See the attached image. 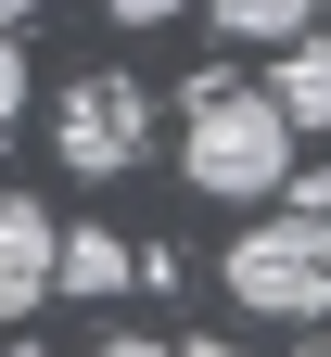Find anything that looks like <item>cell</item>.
<instances>
[{
  "label": "cell",
  "mask_w": 331,
  "mask_h": 357,
  "mask_svg": "<svg viewBox=\"0 0 331 357\" xmlns=\"http://www.w3.org/2000/svg\"><path fill=\"white\" fill-rule=\"evenodd\" d=\"M280 166H293V128H280L268 89L204 77L192 102H178V178H192L204 204H255V192H280Z\"/></svg>",
  "instance_id": "6da1fadb"
},
{
  "label": "cell",
  "mask_w": 331,
  "mask_h": 357,
  "mask_svg": "<svg viewBox=\"0 0 331 357\" xmlns=\"http://www.w3.org/2000/svg\"><path fill=\"white\" fill-rule=\"evenodd\" d=\"M0 13H38V0H0Z\"/></svg>",
  "instance_id": "7c38bea8"
},
{
  "label": "cell",
  "mask_w": 331,
  "mask_h": 357,
  "mask_svg": "<svg viewBox=\"0 0 331 357\" xmlns=\"http://www.w3.org/2000/svg\"><path fill=\"white\" fill-rule=\"evenodd\" d=\"M204 26H217V38H255V52H268V38L318 26V0H204Z\"/></svg>",
  "instance_id": "52a82bcc"
},
{
  "label": "cell",
  "mask_w": 331,
  "mask_h": 357,
  "mask_svg": "<svg viewBox=\"0 0 331 357\" xmlns=\"http://www.w3.org/2000/svg\"><path fill=\"white\" fill-rule=\"evenodd\" d=\"M268 102H280V128H293V141H306V128H331V38L318 26H293V38H268Z\"/></svg>",
  "instance_id": "5b68a950"
},
{
  "label": "cell",
  "mask_w": 331,
  "mask_h": 357,
  "mask_svg": "<svg viewBox=\"0 0 331 357\" xmlns=\"http://www.w3.org/2000/svg\"><path fill=\"white\" fill-rule=\"evenodd\" d=\"M38 294H52V204L0 192V319H26Z\"/></svg>",
  "instance_id": "277c9868"
},
{
  "label": "cell",
  "mask_w": 331,
  "mask_h": 357,
  "mask_svg": "<svg viewBox=\"0 0 331 357\" xmlns=\"http://www.w3.org/2000/svg\"><path fill=\"white\" fill-rule=\"evenodd\" d=\"M52 153L77 178H128L140 153H153V102H140L128 77H64V102H52Z\"/></svg>",
  "instance_id": "3957f363"
},
{
  "label": "cell",
  "mask_w": 331,
  "mask_h": 357,
  "mask_svg": "<svg viewBox=\"0 0 331 357\" xmlns=\"http://www.w3.org/2000/svg\"><path fill=\"white\" fill-rule=\"evenodd\" d=\"M89 357H178L166 332H115V344H89Z\"/></svg>",
  "instance_id": "30bf717a"
},
{
  "label": "cell",
  "mask_w": 331,
  "mask_h": 357,
  "mask_svg": "<svg viewBox=\"0 0 331 357\" xmlns=\"http://www.w3.org/2000/svg\"><path fill=\"white\" fill-rule=\"evenodd\" d=\"M318 13H331V0H318Z\"/></svg>",
  "instance_id": "5bb4252c"
},
{
  "label": "cell",
  "mask_w": 331,
  "mask_h": 357,
  "mask_svg": "<svg viewBox=\"0 0 331 357\" xmlns=\"http://www.w3.org/2000/svg\"><path fill=\"white\" fill-rule=\"evenodd\" d=\"M140 281V255L115 243V230H52V294H89V306H102V294H128Z\"/></svg>",
  "instance_id": "8992f818"
},
{
  "label": "cell",
  "mask_w": 331,
  "mask_h": 357,
  "mask_svg": "<svg viewBox=\"0 0 331 357\" xmlns=\"http://www.w3.org/2000/svg\"><path fill=\"white\" fill-rule=\"evenodd\" d=\"M178 357H243V344H178Z\"/></svg>",
  "instance_id": "8fae6325"
},
{
  "label": "cell",
  "mask_w": 331,
  "mask_h": 357,
  "mask_svg": "<svg viewBox=\"0 0 331 357\" xmlns=\"http://www.w3.org/2000/svg\"><path fill=\"white\" fill-rule=\"evenodd\" d=\"M229 294L255 306V319H331V217H268V230H243L229 243Z\"/></svg>",
  "instance_id": "7a4b0ae2"
},
{
  "label": "cell",
  "mask_w": 331,
  "mask_h": 357,
  "mask_svg": "<svg viewBox=\"0 0 331 357\" xmlns=\"http://www.w3.org/2000/svg\"><path fill=\"white\" fill-rule=\"evenodd\" d=\"M26 128V52H13V26H0V141Z\"/></svg>",
  "instance_id": "ba28073f"
},
{
  "label": "cell",
  "mask_w": 331,
  "mask_h": 357,
  "mask_svg": "<svg viewBox=\"0 0 331 357\" xmlns=\"http://www.w3.org/2000/svg\"><path fill=\"white\" fill-rule=\"evenodd\" d=\"M102 13H115V26H178L192 0H102Z\"/></svg>",
  "instance_id": "9c48e42d"
},
{
  "label": "cell",
  "mask_w": 331,
  "mask_h": 357,
  "mask_svg": "<svg viewBox=\"0 0 331 357\" xmlns=\"http://www.w3.org/2000/svg\"><path fill=\"white\" fill-rule=\"evenodd\" d=\"M318 357H331V332H318Z\"/></svg>",
  "instance_id": "4fadbf2b"
}]
</instances>
